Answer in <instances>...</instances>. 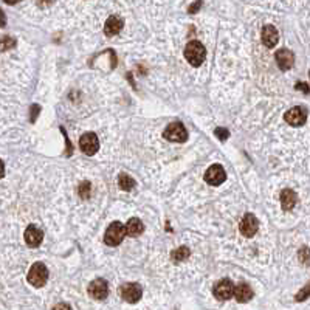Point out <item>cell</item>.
<instances>
[{"instance_id": "ac0fdd59", "label": "cell", "mask_w": 310, "mask_h": 310, "mask_svg": "<svg viewBox=\"0 0 310 310\" xmlns=\"http://www.w3.org/2000/svg\"><path fill=\"white\" fill-rule=\"evenodd\" d=\"M126 229H128V236L135 237V236H140L144 231V225L140 219L132 217V219L128 222V225H126Z\"/></svg>"}, {"instance_id": "7402d4cb", "label": "cell", "mask_w": 310, "mask_h": 310, "mask_svg": "<svg viewBox=\"0 0 310 310\" xmlns=\"http://www.w3.org/2000/svg\"><path fill=\"white\" fill-rule=\"evenodd\" d=\"M309 296H310V282H309V284L304 287V289H303L300 293L296 295V298H295V300H296V301H304L306 298H309Z\"/></svg>"}, {"instance_id": "9c48e42d", "label": "cell", "mask_w": 310, "mask_h": 310, "mask_svg": "<svg viewBox=\"0 0 310 310\" xmlns=\"http://www.w3.org/2000/svg\"><path fill=\"white\" fill-rule=\"evenodd\" d=\"M213 293L219 301H226L234 296V284L229 279H222L219 282H216Z\"/></svg>"}, {"instance_id": "e0dca14e", "label": "cell", "mask_w": 310, "mask_h": 310, "mask_svg": "<svg viewBox=\"0 0 310 310\" xmlns=\"http://www.w3.org/2000/svg\"><path fill=\"white\" fill-rule=\"evenodd\" d=\"M296 202H298V197H296V194L292 189H284L281 192V206H282L284 211L293 210Z\"/></svg>"}, {"instance_id": "2e32d148", "label": "cell", "mask_w": 310, "mask_h": 310, "mask_svg": "<svg viewBox=\"0 0 310 310\" xmlns=\"http://www.w3.org/2000/svg\"><path fill=\"white\" fill-rule=\"evenodd\" d=\"M123 30V19L118 16H110L106 24H104V33L106 36H117V34Z\"/></svg>"}, {"instance_id": "7a4b0ae2", "label": "cell", "mask_w": 310, "mask_h": 310, "mask_svg": "<svg viewBox=\"0 0 310 310\" xmlns=\"http://www.w3.org/2000/svg\"><path fill=\"white\" fill-rule=\"evenodd\" d=\"M205 56H206V50L203 47V44L199 41H191L185 47V57L192 67L202 65V62L205 61Z\"/></svg>"}, {"instance_id": "83f0119b", "label": "cell", "mask_w": 310, "mask_h": 310, "mask_svg": "<svg viewBox=\"0 0 310 310\" xmlns=\"http://www.w3.org/2000/svg\"><path fill=\"white\" fill-rule=\"evenodd\" d=\"M31 110H33L31 121H34V115H36V117H38V113H39V106H33V107H31Z\"/></svg>"}, {"instance_id": "cb8c5ba5", "label": "cell", "mask_w": 310, "mask_h": 310, "mask_svg": "<svg viewBox=\"0 0 310 310\" xmlns=\"http://www.w3.org/2000/svg\"><path fill=\"white\" fill-rule=\"evenodd\" d=\"M13 45H14L13 39H9L8 36H3V39H2V50H8V47H13Z\"/></svg>"}, {"instance_id": "30bf717a", "label": "cell", "mask_w": 310, "mask_h": 310, "mask_svg": "<svg viewBox=\"0 0 310 310\" xmlns=\"http://www.w3.org/2000/svg\"><path fill=\"white\" fill-rule=\"evenodd\" d=\"M239 229L245 237H253L259 229V222L256 219V216L247 213L239 223Z\"/></svg>"}, {"instance_id": "5b68a950", "label": "cell", "mask_w": 310, "mask_h": 310, "mask_svg": "<svg viewBox=\"0 0 310 310\" xmlns=\"http://www.w3.org/2000/svg\"><path fill=\"white\" fill-rule=\"evenodd\" d=\"M141 295H143V289L135 282H126L120 287V296L129 304L138 303L141 300Z\"/></svg>"}, {"instance_id": "603a6c76", "label": "cell", "mask_w": 310, "mask_h": 310, "mask_svg": "<svg viewBox=\"0 0 310 310\" xmlns=\"http://www.w3.org/2000/svg\"><path fill=\"white\" fill-rule=\"evenodd\" d=\"M216 135H217V138H219V140H226V138H228V135H229V132H228L226 129L217 128V129H216Z\"/></svg>"}, {"instance_id": "3957f363", "label": "cell", "mask_w": 310, "mask_h": 310, "mask_svg": "<svg viewBox=\"0 0 310 310\" xmlns=\"http://www.w3.org/2000/svg\"><path fill=\"white\" fill-rule=\"evenodd\" d=\"M27 279H28V282L33 287H44L45 282L48 281V270H47V267H45L42 262L33 264L30 271H28Z\"/></svg>"}, {"instance_id": "ffe728a7", "label": "cell", "mask_w": 310, "mask_h": 310, "mask_svg": "<svg viewBox=\"0 0 310 310\" xmlns=\"http://www.w3.org/2000/svg\"><path fill=\"white\" fill-rule=\"evenodd\" d=\"M189 255H191V251L188 247H178L171 253V259H174L176 262H181V261H186Z\"/></svg>"}, {"instance_id": "277c9868", "label": "cell", "mask_w": 310, "mask_h": 310, "mask_svg": "<svg viewBox=\"0 0 310 310\" xmlns=\"http://www.w3.org/2000/svg\"><path fill=\"white\" fill-rule=\"evenodd\" d=\"M163 136L168 141H172V143H183L188 140V132L185 129V126L176 121V123H171L165 129Z\"/></svg>"}, {"instance_id": "6da1fadb", "label": "cell", "mask_w": 310, "mask_h": 310, "mask_svg": "<svg viewBox=\"0 0 310 310\" xmlns=\"http://www.w3.org/2000/svg\"><path fill=\"white\" fill-rule=\"evenodd\" d=\"M126 234H128V229H126V225H123L121 222H112L107 229H106V234H104V242L106 245L109 247H117L120 245Z\"/></svg>"}, {"instance_id": "d4e9b609", "label": "cell", "mask_w": 310, "mask_h": 310, "mask_svg": "<svg viewBox=\"0 0 310 310\" xmlns=\"http://www.w3.org/2000/svg\"><path fill=\"white\" fill-rule=\"evenodd\" d=\"M53 310H72V307L68 304H65V303H61V304H56L53 307Z\"/></svg>"}, {"instance_id": "44dd1931", "label": "cell", "mask_w": 310, "mask_h": 310, "mask_svg": "<svg viewBox=\"0 0 310 310\" xmlns=\"http://www.w3.org/2000/svg\"><path fill=\"white\" fill-rule=\"evenodd\" d=\"M79 196L83 199H89L90 197V183L89 181H84L79 185Z\"/></svg>"}, {"instance_id": "8fae6325", "label": "cell", "mask_w": 310, "mask_h": 310, "mask_svg": "<svg viewBox=\"0 0 310 310\" xmlns=\"http://www.w3.org/2000/svg\"><path fill=\"white\" fill-rule=\"evenodd\" d=\"M285 123H289L293 128L298 126H303L307 120V110L304 107H292L290 110H287L284 115Z\"/></svg>"}, {"instance_id": "5bb4252c", "label": "cell", "mask_w": 310, "mask_h": 310, "mask_svg": "<svg viewBox=\"0 0 310 310\" xmlns=\"http://www.w3.org/2000/svg\"><path fill=\"white\" fill-rule=\"evenodd\" d=\"M261 38H262V44L266 45V47L273 48V47H276V44L279 41V33L273 25H266L262 28V36Z\"/></svg>"}, {"instance_id": "9a60e30c", "label": "cell", "mask_w": 310, "mask_h": 310, "mask_svg": "<svg viewBox=\"0 0 310 310\" xmlns=\"http://www.w3.org/2000/svg\"><path fill=\"white\" fill-rule=\"evenodd\" d=\"M253 290L251 287L245 282H240L234 287V298L237 300V303H248L251 298H253Z\"/></svg>"}, {"instance_id": "52a82bcc", "label": "cell", "mask_w": 310, "mask_h": 310, "mask_svg": "<svg viewBox=\"0 0 310 310\" xmlns=\"http://www.w3.org/2000/svg\"><path fill=\"white\" fill-rule=\"evenodd\" d=\"M205 181L213 186H219L226 180V172L222 165H213L205 172Z\"/></svg>"}, {"instance_id": "d6986e66", "label": "cell", "mask_w": 310, "mask_h": 310, "mask_svg": "<svg viewBox=\"0 0 310 310\" xmlns=\"http://www.w3.org/2000/svg\"><path fill=\"white\" fill-rule=\"evenodd\" d=\"M118 185H120V188L123 189V191H131V189H133L135 188V180L131 177V176H128V174H120V177H118Z\"/></svg>"}, {"instance_id": "484cf974", "label": "cell", "mask_w": 310, "mask_h": 310, "mask_svg": "<svg viewBox=\"0 0 310 310\" xmlns=\"http://www.w3.org/2000/svg\"><path fill=\"white\" fill-rule=\"evenodd\" d=\"M200 6H202V3H200V2L192 3V5H191V8H189V13H196V9H199Z\"/></svg>"}, {"instance_id": "ba28073f", "label": "cell", "mask_w": 310, "mask_h": 310, "mask_svg": "<svg viewBox=\"0 0 310 310\" xmlns=\"http://www.w3.org/2000/svg\"><path fill=\"white\" fill-rule=\"evenodd\" d=\"M89 295L90 298H93V300H106L107 295H109V284L106 279L102 278H98L95 281H91L89 284Z\"/></svg>"}, {"instance_id": "4fadbf2b", "label": "cell", "mask_w": 310, "mask_h": 310, "mask_svg": "<svg viewBox=\"0 0 310 310\" xmlns=\"http://www.w3.org/2000/svg\"><path fill=\"white\" fill-rule=\"evenodd\" d=\"M44 240V233L42 229H39L38 226L30 225L25 229V242L28 244V247L31 248H38Z\"/></svg>"}, {"instance_id": "8992f818", "label": "cell", "mask_w": 310, "mask_h": 310, "mask_svg": "<svg viewBox=\"0 0 310 310\" xmlns=\"http://www.w3.org/2000/svg\"><path fill=\"white\" fill-rule=\"evenodd\" d=\"M79 147L86 155H95L99 149V140L93 132H86L81 138H79Z\"/></svg>"}, {"instance_id": "4316f807", "label": "cell", "mask_w": 310, "mask_h": 310, "mask_svg": "<svg viewBox=\"0 0 310 310\" xmlns=\"http://www.w3.org/2000/svg\"><path fill=\"white\" fill-rule=\"evenodd\" d=\"M307 84H304V83H298L296 84V89H301L303 91H306V93H309V87H306Z\"/></svg>"}, {"instance_id": "7c38bea8", "label": "cell", "mask_w": 310, "mask_h": 310, "mask_svg": "<svg viewBox=\"0 0 310 310\" xmlns=\"http://www.w3.org/2000/svg\"><path fill=\"white\" fill-rule=\"evenodd\" d=\"M274 59H276V64L278 67L281 68L282 72H287L290 70L295 64V56L290 50L287 48H282V50H278L276 54H274Z\"/></svg>"}]
</instances>
